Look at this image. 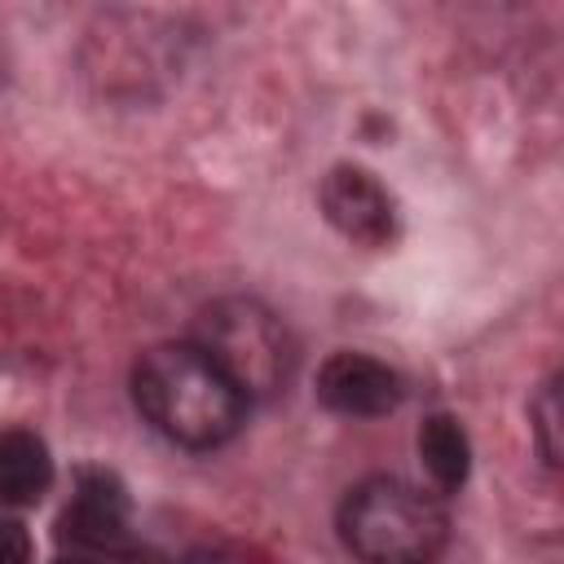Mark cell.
Here are the masks:
<instances>
[{"instance_id": "cell-1", "label": "cell", "mask_w": 564, "mask_h": 564, "mask_svg": "<svg viewBox=\"0 0 564 564\" xmlns=\"http://www.w3.org/2000/svg\"><path fill=\"white\" fill-rule=\"evenodd\" d=\"M132 397L167 441L189 449L229 441L247 414V397L194 344L150 348L132 370Z\"/></svg>"}, {"instance_id": "cell-11", "label": "cell", "mask_w": 564, "mask_h": 564, "mask_svg": "<svg viewBox=\"0 0 564 564\" xmlns=\"http://www.w3.org/2000/svg\"><path fill=\"white\" fill-rule=\"evenodd\" d=\"M66 564H97V560H66Z\"/></svg>"}, {"instance_id": "cell-6", "label": "cell", "mask_w": 564, "mask_h": 564, "mask_svg": "<svg viewBox=\"0 0 564 564\" xmlns=\"http://www.w3.org/2000/svg\"><path fill=\"white\" fill-rule=\"evenodd\" d=\"M123 533H128V494H123V485L101 467L79 471V494L62 511V538L75 542V546H119Z\"/></svg>"}, {"instance_id": "cell-8", "label": "cell", "mask_w": 564, "mask_h": 564, "mask_svg": "<svg viewBox=\"0 0 564 564\" xmlns=\"http://www.w3.org/2000/svg\"><path fill=\"white\" fill-rule=\"evenodd\" d=\"M419 454H423V467L427 476L454 494L463 480H467V467H471V445H467V432L458 427V419L449 414H432L419 432Z\"/></svg>"}, {"instance_id": "cell-2", "label": "cell", "mask_w": 564, "mask_h": 564, "mask_svg": "<svg viewBox=\"0 0 564 564\" xmlns=\"http://www.w3.org/2000/svg\"><path fill=\"white\" fill-rule=\"evenodd\" d=\"M445 529L436 498L397 476L361 480L339 507V533L361 564H432Z\"/></svg>"}, {"instance_id": "cell-3", "label": "cell", "mask_w": 564, "mask_h": 564, "mask_svg": "<svg viewBox=\"0 0 564 564\" xmlns=\"http://www.w3.org/2000/svg\"><path fill=\"white\" fill-rule=\"evenodd\" d=\"M194 348L242 392L269 397L286 383L291 348L278 317L256 300H216L198 313Z\"/></svg>"}, {"instance_id": "cell-10", "label": "cell", "mask_w": 564, "mask_h": 564, "mask_svg": "<svg viewBox=\"0 0 564 564\" xmlns=\"http://www.w3.org/2000/svg\"><path fill=\"white\" fill-rule=\"evenodd\" d=\"M26 555H31V542H26L22 524L0 520V564H26Z\"/></svg>"}, {"instance_id": "cell-5", "label": "cell", "mask_w": 564, "mask_h": 564, "mask_svg": "<svg viewBox=\"0 0 564 564\" xmlns=\"http://www.w3.org/2000/svg\"><path fill=\"white\" fill-rule=\"evenodd\" d=\"M317 401L348 419H379L397 410L401 379L366 352H335L317 370Z\"/></svg>"}, {"instance_id": "cell-7", "label": "cell", "mask_w": 564, "mask_h": 564, "mask_svg": "<svg viewBox=\"0 0 564 564\" xmlns=\"http://www.w3.org/2000/svg\"><path fill=\"white\" fill-rule=\"evenodd\" d=\"M53 480V458L44 441L26 427L0 432V502L26 507L35 502Z\"/></svg>"}, {"instance_id": "cell-9", "label": "cell", "mask_w": 564, "mask_h": 564, "mask_svg": "<svg viewBox=\"0 0 564 564\" xmlns=\"http://www.w3.org/2000/svg\"><path fill=\"white\" fill-rule=\"evenodd\" d=\"M538 441H542V458L560 463V388L546 383V392L538 397Z\"/></svg>"}, {"instance_id": "cell-4", "label": "cell", "mask_w": 564, "mask_h": 564, "mask_svg": "<svg viewBox=\"0 0 564 564\" xmlns=\"http://www.w3.org/2000/svg\"><path fill=\"white\" fill-rule=\"evenodd\" d=\"M322 212L348 242L361 247H383L397 229L392 198L366 167H335L322 181Z\"/></svg>"}]
</instances>
